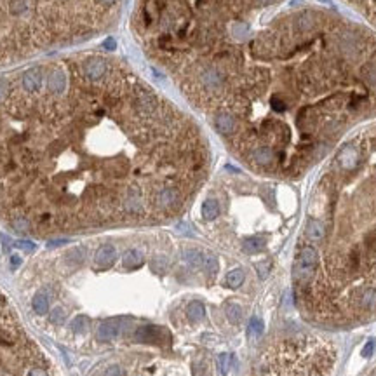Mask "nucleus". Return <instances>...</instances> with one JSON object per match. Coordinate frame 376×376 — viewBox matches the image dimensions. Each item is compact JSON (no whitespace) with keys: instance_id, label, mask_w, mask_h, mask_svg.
I'll use <instances>...</instances> for the list:
<instances>
[{"instance_id":"f257e3e1","label":"nucleus","mask_w":376,"mask_h":376,"mask_svg":"<svg viewBox=\"0 0 376 376\" xmlns=\"http://www.w3.org/2000/svg\"><path fill=\"white\" fill-rule=\"evenodd\" d=\"M317 246H296L293 293L312 326L349 329L376 321V124L334 152L312 192Z\"/></svg>"},{"instance_id":"f03ea898","label":"nucleus","mask_w":376,"mask_h":376,"mask_svg":"<svg viewBox=\"0 0 376 376\" xmlns=\"http://www.w3.org/2000/svg\"><path fill=\"white\" fill-rule=\"evenodd\" d=\"M213 126L223 138L230 139V141L239 133V120L228 111H216L213 117Z\"/></svg>"},{"instance_id":"7ed1b4c3","label":"nucleus","mask_w":376,"mask_h":376,"mask_svg":"<svg viewBox=\"0 0 376 376\" xmlns=\"http://www.w3.org/2000/svg\"><path fill=\"white\" fill-rule=\"evenodd\" d=\"M82 73L84 77L91 82H100L101 79L107 77L108 73V61L105 58H100V56H92V58H87L84 63H82Z\"/></svg>"},{"instance_id":"20e7f679","label":"nucleus","mask_w":376,"mask_h":376,"mask_svg":"<svg viewBox=\"0 0 376 376\" xmlns=\"http://www.w3.org/2000/svg\"><path fill=\"white\" fill-rule=\"evenodd\" d=\"M44 84V73L40 66H33V68H28L27 72L21 75V85L28 94H37V92L42 89Z\"/></svg>"},{"instance_id":"39448f33","label":"nucleus","mask_w":376,"mask_h":376,"mask_svg":"<svg viewBox=\"0 0 376 376\" xmlns=\"http://www.w3.org/2000/svg\"><path fill=\"white\" fill-rule=\"evenodd\" d=\"M136 340L143 343H157V345H162L164 340H169V334L165 329L157 326H143L139 327L138 331L134 333Z\"/></svg>"},{"instance_id":"423d86ee","label":"nucleus","mask_w":376,"mask_h":376,"mask_svg":"<svg viewBox=\"0 0 376 376\" xmlns=\"http://www.w3.org/2000/svg\"><path fill=\"white\" fill-rule=\"evenodd\" d=\"M47 87L51 94H63L66 91V73L61 68H53V72L47 77Z\"/></svg>"},{"instance_id":"0eeeda50","label":"nucleus","mask_w":376,"mask_h":376,"mask_svg":"<svg viewBox=\"0 0 376 376\" xmlns=\"http://www.w3.org/2000/svg\"><path fill=\"white\" fill-rule=\"evenodd\" d=\"M120 329H122V322H119V321H105L98 327L96 336L100 342H110V340H115L119 336Z\"/></svg>"},{"instance_id":"6e6552de","label":"nucleus","mask_w":376,"mask_h":376,"mask_svg":"<svg viewBox=\"0 0 376 376\" xmlns=\"http://www.w3.org/2000/svg\"><path fill=\"white\" fill-rule=\"evenodd\" d=\"M115 258H117L115 247L110 246V244H103L101 247H98L94 261H96V265L100 267V269H108V267L113 265Z\"/></svg>"},{"instance_id":"1a4fd4ad","label":"nucleus","mask_w":376,"mask_h":376,"mask_svg":"<svg viewBox=\"0 0 376 376\" xmlns=\"http://www.w3.org/2000/svg\"><path fill=\"white\" fill-rule=\"evenodd\" d=\"M267 247V239L260 237V235H254L242 242V251L246 254H258Z\"/></svg>"},{"instance_id":"9d476101","label":"nucleus","mask_w":376,"mask_h":376,"mask_svg":"<svg viewBox=\"0 0 376 376\" xmlns=\"http://www.w3.org/2000/svg\"><path fill=\"white\" fill-rule=\"evenodd\" d=\"M373 25H376V0H352Z\"/></svg>"},{"instance_id":"9b49d317","label":"nucleus","mask_w":376,"mask_h":376,"mask_svg":"<svg viewBox=\"0 0 376 376\" xmlns=\"http://www.w3.org/2000/svg\"><path fill=\"white\" fill-rule=\"evenodd\" d=\"M219 202L216 199H208L202 204V218L206 221H213L219 216Z\"/></svg>"},{"instance_id":"f8f14e48","label":"nucleus","mask_w":376,"mask_h":376,"mask_svg":"<svg viewBox=\"0 0 376 376\" xmlns=\"http://www.w3.org/2000/svg\"><path fill=\"white\" fill-rule=\"evenodd\" d=\"M143 263V254L136 249H129L122 256V267L124 269H138Z\"/></svg>"},{"instance_id":"ddd939ff","label":"nucleus","mask_w":376,"mask_h":376,"mask_svg":"<svg viewBox=\"0 0 376 376\" xmlns=\"http://www.w3.org/2000/svg\"><path fill=\"white\" fill-rule=\"evenodd\" d=\"M9 14L20 18V16L28 14L30 11V0H9Z\"/></svg>"},{"instance_id":"4468645a","label":"nucleus","mask_w":376,"mask_h":376,"mask_svg":"<svg viewBox=\"0 0 376 376\" xmlns=\"http://www.w3.org/2000/svg\"><path fill=\"white\" fill-rule=\"evenodd\" d=\"M187 315L192 322H200L206 317V308H204V305L200 301H192L187 308Z\"/></svg>"},{"instance_id":"2eb2a0df","label":"nucleus","mask_w":376,"mask_h":376,"mask_svg":"<svg viewBox=\"0 0 376 376\" xmlns=\"http://www.w3.org/2000/svg\"><path fill=\"white\" fill-rule=\"evenodd\" d=\"M31 307H33L35 314L44 315L49 310V299H47V296L44 293H37L33 296V299H31Z\"/></svg>"},{"instance_id":"dca6fc26","label":"nucleus","mask_w":376,"mask_h":376,"mask_svg":"<svg viewBox=\"0 0 376 376\" xmlns=\"http://www.w3.org/2000/svg\"><path fill=\"white\" fill-rule=\"evenodd\" d=\"M249 31H251L249 25H247V23H242V21H235V23L232 25V28H230L232 37H234V39H237V40L247 39V35H249Z\"/></svg>"},{"instance_id":"f3484780","label":"nucleus","mask_w":376,"mask_h":376,"mask_svg":"<svg viewBox=\"0 0 376 376\" xmlns=\"http://www.w3.org/2000/svg\"><path fill=\"white\" fill-rule=\"evenodd\" d=\"M242 282H244V272H242L241 269L232 270V272H228L227 277H225V284H227L228 288H232V289H237Z\"/></svg>"},{"instance_id":"a211bd4d","label":"nucleus","mask_w":376,"mask_h":376,"mask_svg":"<svg viewBox=\"0 0 376 376\" xmlns=\"http://www.w3.org/2000/svg\"><path fill=\"white\" fill-rule=\"evenodd\" d=\"M225 314H227V319L230 321L232 324H239L242 319V310L237 303H227L225 307Z\"/></svg>"},{"instance_id":"6ab92c4d","label":"nucleus","mask_w":376,"mask_h":376,"mask_svg":"<svg viewBox=\"0 0 376 376\" xmlns=\"http://www.w3.org/2000/svg\"><path fill=\"white\" fill-rule=\"evenodd\" d=\"M183 258L187 263H190L192 267H202L204 265V254L199 253V251L193 249H187L183 253Z\"/></svg>"},{"instance_id":"aec40b11","label":"nucleus","mask_w":376,"mask_h":376,"mask_svg":"<svg viewBox=\"0 0 376 376\" xmlns=\"http://www.w3.org/2000/svg\"><path fill=\"white\" fill-rule=\"evenodd\" d=\"M202 267L206 269V272H208V273L215 275V273L218 272V269H219V263H218V260H216L215 254L206 253V254H204V265Z\"/></svg>"},{"instance_id":"412c9836","label":"nucleus","mask_w":376,"mask_h":376,"mask_svg":"<svg viewBox=\"0 0 376 376\" xmlns=\"http://www.w3.org/2000/svg\"><path fill=\"white\" fill-rule=\"evenodd\" d=\"M247 334L251 338H260L263 334V322L260 319H251L249 326H247Z\"/></svg>"},{"instance_id":"4be33fe9","label":"nucleus","mask_w":376,"mask_h":376,"mask_svg":"<svg viewBox=\"0 0 376 376\" xmlns=\"http://www.w3.org/2000/svg\"><path fill=\"white\" fill-rule=\"evenodd\" d=\"M11 223H12V228H14L16 232H20V234H27V232L30 230V221H28L25 216L14 218Z\"/></svg>"},{"instance_id":"5701e85b","label":"nucleus","mask_w":376,"mask_h":376,"mask_svg":"<svg viewBox=\"0 0 376 376\" xmlns=\"http://www.w3.org/2000/svg\"><path fill=\"white\" fill-rule=\"evenodd\" d=\"M72 331L75 334H85L87 333V319L85 317H77L72 322Z\"/></svg>"},{"instance_id":"b1692460","label":"nucleus","mask_w":376,"mask_h":376,"mask_svg":"<svg viewBox=\"0 0 376 376\" xmlns=\"http://www.w3.org/2000/svg\"><path fill=\"white\" fill-rule=\"evenodd\" d=\"M66 321V314L61 307L58 308H53V314H51V322L54 324H63Z\"/></svg>"},{"instance_id":"393cba45","label":"nucleus","mask_w":376,"mask_h":376,"mask_svg":"<svg viewBox=\"0 0 376 376\" xmlns=\"http://www.w3.org/2000/svg\"><path fill=\"white\" fill-rule=\"evenodd\" d=\"M219 362V371H221V375L225 376L228 373V368H230V362H232V357L228 355V353H221L218 359Z\"/></svg>"},{"instance_id":"a878e982","label":"nucleus","mask_w":376,"mask_h":376,"mask_svg":"<svg viewBox=\"0 0 376 376\" xmlns=\"http://www.w3.org/2000/svg\"><path fill=\"white\" fill-rule=\"evenodd\" d=\"M14 246L20 247V249H23V251H27V253H33L35 251V244L33 242H30V241H18Z\"/></svg>"},{"instance_id":"bb28decb","label":"nucleus","mask_w":376,"mask_h":376,"mask_svg":"<svg viewBox=\"0 0 376 376\" xmlns=\"http://www.w3.org/2000/svg\"><path fill=\"white\" fill-rule=\"evenodd\" d=\"M152 265H154V270H155V272L162 273V272L165 270V267H167V261H165V258H161V256H159V258H155Z\"/></svg>"},{"instance_id":"cd10ccee","label":"nucleus","mask_w":376,"mask_h":376,"mask_svg":"<svg viewBox=\"0 0 376 376\" xmlns=\"http://www.w3.org/2000/svg\"><path fill=\"white\" fill-rule=\"evenodd\" d=\"M105 376H124V371H122L120 366L113 364V366H110L107 371H105Z\"/></svg>"},{"instance_id":"c85d7f7f","label":"nucleus","mask_w":376,"mask_h":376,"mask_svg":"<svg viewBox=\"0 0 376 376\" xmlns=\"http://www.w3.org/2000/svg\"><path fill=\"white\" fill-rule=\"evenodd\" d=\"M27 376H47V373H46V369L35 366V368H31L30 371L27 373Z\"/></svg>"},{"instance_id":"c756f323","label":"nucleus","mask_w":376,"mask_h":376,"mask_svg":"<svg viewBox=\"0 0 376 376\" xmlns=\"http://www.w3.org/2000/svg\"><path fill=\"white\" fill-rule=\"evenodd\" d=\"M103 49H107V51H115L117 49V42L113 39H107L103 42Z\"/></svg>"},{"instance_id":"7c9ffc66","label":"nucleus","mask_w":376,"mask_h":376,"mask_svg":"<svg viewBox=\"0 0 376 376\" xmlns=\"http://www.w3.org/2000/svg\"><path fill=\"white\" fill-rule=\"evenodd\" d=\"M66 242H68V241H66V239H61V241H49V242H47V247H49V249H53V247L65 246Z\"/></svg>"},{"instance_id":"2f4dec72","label":"nucleus","mask_w":376,"mask_h":376,"mask_svg":"<svg viewBox=\"0 0 376 376\" xmlns=\"http://www.w3.org/2000/svg\"><path fill=\"white\" fill-rule=\"evenodd\" d=\"M94 2H96L98 5H101V7H111L117 0H94Z\"/></svg>"},{"instance_id":"473e14b6","label":"nucleus","mask_w":376,"mask_h":376,"mask_svg":"<svg viewBox=\"0 0 376 376\" xmlns=\"http://www.w3.org/2000/svg\"><path fill=\"white\" fill-rule=\"evenodd\" d=\"M11 263H12V267H20L21 265V258L20 256H11Z\"/></svg>"},{"instance_id":"72a5a7b5","label":"nucleus","mask_w":376,"mask_h":376,"mask_svg":"<svg viewBox=\"0 0 376 376\" xmlns=\"http://www.w3.org/2000/svg\"><path fill=\"white\" fill-rule=\"evenodd\" d=\"M371 352H373V342H369V343H368V347H366L364 352H362V353H364L366 357H369V355H371Z\"/></svg>"},{"instance_id":"f704fd0d","label":"nucleus","mask_w":376,"mask_h":376,"mask_svg":"<svg viewBox=\"0 0 376 376\" xmlns=\"http://www.w3.org/2000/svg\"><path fill=\"white\" fill-rule=\"evenodd\" d=\"M322 2H329V0H322Z\"/></svg>"}]
</instances>
